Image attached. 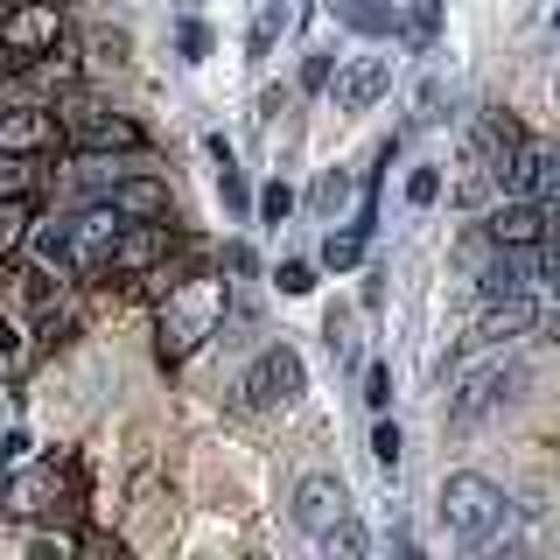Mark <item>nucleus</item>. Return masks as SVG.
Returning <instances> with one entry per match:
<instances>
[{
    "label": "nucleus",
    "mask_w": 560,
    "mask_h": 560,
    "mask_svg": "<svg viewBox=\"0 0 560 560\" xmlns=\"http://www.w3.org/2000/svg\"><path fill=\"white\" fill-rule=\"evenodd\" d=\"M434 512H442V525H448L455 547H498L504 525H512V504H504V490L490 483V477H469V469L442 477V498H434Z\"/></svg>",
    "instance_id": "nucleus-1"
},
{
    "label": "nucleus",
    "mask_w": 560,
    "mask_h": 560,
    "mask_svg": "<svg viewBox=\"0 0 560 560\" xmlns=\"http://www.w3.org/2000/svg\"><path fill=\"white\" fill-rule=\"evenodd\" d=\"M210 329H218V280H183L175 294H162V337H154V350L168 364H183L189 350H203Z\"/></svg>",
    "instance_id": "nucleus-2"
},
{
    "label": "nucleus",
    "mask_w": 560,
    "mask_h": 560,
    "mask_svg": "<svg viewBox=\"0 0 560 560\" xmlns=\"http://www.w3.org/2000/svg\"><path fill=\"white\" fill-rule=\"evenodd\" d=\"M0 483H8V512H14V518L78 512V463H35V469L14 463Z\"/></svg>",
    "instance_id": "nucleus-3"
},
{
    "label": "nucleus",
    "mask_w": 560,
    "mask_h": 560,
    "mask_svg": "<svg viewBox=\"0 0 560 560\" xmlns=\"http://www.w3.org/2000/svg\"><path fill=\"white\" fill-rule=\"evenodd\" d=\"M245 407L253 413H280V407H294V399L308 393V372H302V350L294 343H267L253 358V372H245Z\"/></svg>",
    "instance_id": "nucleus-4"
},
{
    "label": "nucleus",
    "mask_w": 560,
    "mask_h": 560,
    "mask_svg": "<svg viewBox=\"0 0 560 560\" xmlns=\"http://www.w3.org/2000/svg\"><path fill=\"white\" fill-rule=\"evenodd\" d=\"M518 385V364H504V358H483V364H469L463 378H455V393H448V407H442V420L455 434L463 428H477V420L490 413V407H504V393Z\"/></svg>",
    "instance_id": "nucleus-5"
},
{
    "label": "nucleus",
    "mask_w": 560,
    "mask_h": 560,
    "mask_svg": "<svg viewBox=\"0 0 560 560\" xmlns=\"http://www.w3.org/2000/svg\"><path fill=\"white\" fill-rule=\"evenodd\" d=\"M57 127L78 140V148L140 154V127H133L127 113H113V105H98V98H63V105H57Z\"/></svg>",
    "instance_id": "nucleus-6"
},
{
    "label": "nucleus",
    "mask_w": 560,
    "mask_h": 560,
    "mask_svg": "<svg viewBox=\"0 0 560 560\" xmlns=\"http://www.w3.org/2000/svg\"><path fill=\"white\" fill-rule=\"evenodd\" d=\"M119 232H127V218L113 210V197H105V203H84L78 218H70V238H78V280L113 273V245H119Z\"/></svg>",
    "instance_id": "nucleus-7"
},
{
    "label": "nucleus",
    "mask_w": 560,
    "mask_h": 560,
    "mask_svg": "<svg viewBox=\"0 0 560 560\" xmlns=\"http://www.w3.org/2000/svg\"><path fill=\"white\" fill-rule=\"evenodd\" d=\"M0 43L14 49V57H43V49H57L63 43V14H57V0H14L8 14H0Z\"/></svg>",
    "instance_id": "nucleus-8"
},
{
    "label": "nucleus",
    "mask_w": 560,
    "mask_h": 560,
    "mask_svg": "<svg viewBox=\"0 0 560 560\" xmlns=\"http://www.w3.org/2000/svg\"><path fill=\"white\" fill-rule=\"evenodd\" d=\"M337 518H350V490H343V477L315 469V477H302V483H294V525H302L308 539H323Z\"/></svg>",
    "instance_id": "nucleus-9"
},
{
    "label": "nucleus",
    "mask_w": 560,
    "mask_h": 560,
    "mask_svg": "<svg viewBox=\"0 0 560 560\" xmlns=\"http://www.w3.org/2000/svg\"><path fill=\"white\" fill-rule=\"evenodd\" d=\"M385 92H393V63H385V57H350L337 78H329V98H337V113H372Z\"/></svg>",
    "instance_id": "nucleus-10"
},
{
    "label": "nucleus",
    "mask_w": 560,
    "mask_h": 560,
    "mask_svg": "<svg viewBox=\"0 0 560 560\" xmlns=\"http://www.w3.org/2000/svg\"><path fill=\"white\" fill-rule=\"evenodd\" d=\"M127 168H133V162H119V154H105V148H78V154L63 162V197H70V203H105V197H113V183H119Z\"/></svg>",
    "instance_id": "nucleus-11"
},
{
    "label": "nucleus",
    "mask_w": 560,
    "mask_h": 560,
    "mask_svg": "<svg viewBox=\"0 0 560 560\" xmlns=\"http://www.w3.org/2000/svg\"><path fill=\"white\" fill-rule=\"evenodd\" d=\"M113 210H119V218H133V224H175L168 183H154V175H140V168H127L113 183Z\"/></svg>",
    "instance_id": "nucleus-12"
},
{
    "label": "nucleus",
    "mask_w": 560,
    "mask_h": 560,
    "mask_svg": "<svg viewBox=\"0 0 560 560\" xmlns=\"http://www.w3.org/2000/svg\"><path fill=\"white\" fill-rule=\"evenodd\" d=\"M483 238L490 245H539L547 238V210H539L533 197H504L483 210Z\"/></svg>",
    "instance_id": "nucleus-13"
},
{
    "label": "nucleus",
    "mask_w": 560,
    "mask_h": 560,
    "mask_svg": "<svg viewBox=\"0 0 560 560\" xmlns=\"http://www.w3.org/2000/svg\"><path fill=\"white\" fill-rule=\"evenodd\" d=\"M57 113L49 105H14V113H0V154H49L57 148Z\"/></svg>",
    "instance_id": "nucleus-14"
},
{
    "label": "nucleus",
    "mask_w": 560,
    "mask_h": 560,
    "mask_svg": "<svg viewBox=\"0 0 560 560\" xmlns=\"http://www.w3.org/2000/svg\"><path fill=\"white\" fill-rule=\"evenodd\" d=\"M518 148H525V127L512 113H483V127H477V168L490 175V183H504L518 162Z\"/></svg>",
    "instance_id": "nucleus-15"
},
{
    "label": "nucleus",
    "mask_w": 560,
    "mask_h": 560,
    "mask_svg": "<svg viewBox=\"0 0 560 560\" xmlns=\"http://www.w3.org/2000/svg\"><path fill=\"white\" fill-rule=\"evenodd\" d=\"M28 245H35V259H43L49 273L78 280V238H70V218H35L28 224Z\"/></svg>",
    "instance_id": "nucleus-16"
},
{
    "label": "nucleus",
    "mask_w": 560,
    "mask_h": 560,
    "mask_svg": "<svg viewBox=\"0 0 560 560\" xmlns=\"http://www.w3.org/2000/svg\"><path fill=\"white\" fill-rule=\"evenodd\" d=\"M525 329H539V302H533V294H504V302L483 308V329H477V337L483 343H504V337H525Z\"/></svg>",
    "instance_id": "nucleus-17"
},
{
    "label": "nucleus",
    "mask_w": 560,
    "mask_h": 560,
    "mask_svg": "<svg viewBox=\"0 0 560 560\" xmlns=\"http://www.w3.org/2000/svg\"><path fill=\"white\" fill-rule=\"evenodd\" d=\"M22 78L35 84V92H70V84H78V49H70V43L43 49V57H28V63H22Z\"/></svg>",
    "instance_id": "nucleus-18"
},
{
    "label": "nucleus",
    "mask_w": 560,
    "mask_h": 560,
    "mask_svg": "<svg viewBox=\"0 0 560 560\" xmlns=\"http://www.w3.org/2000/svg\"><path fill=\"white\" fill-rule=\"evenodd\" d=\"M329 14H337L343 28H358V35H393L399 28V14H393V0H329Z\"/></svg>",
    "instance_id": "nucleus-19"
},
{
    "label": "nucleus",
    "mask_w": 560,
    "mask_h": 560,
    "mask_svg": "<svg viewBox=\"0 0 560 560\" xmlns=\"http://www.w3.org/2000/svg\"><path fill=\"white\" fill-rule=\"evenodd\" d=\"M28 224H35V203L28 197H0V259H14L28 245Z\"/></svg>",
    "instance_id": "nucleus-20"
},
{
    "label": "nucleus",
    "mask_w": 560,
    "mask_h": 560,
    "mask_svg": "<svg viewBox=\"0 0 560 560\" xmlns=\"http://www.w3.org/2000/svg\"><path fill=\"white\" fill-rule=\"evenodd\" d=\"M43 183V154H0V197H28Z\"/></svg>",
    "instance_id": "nucleus-21"
},
{
    "label": "nucleus",
    "mask_w": 560,
    "mask_h": 560,
    "mask_svg": "<svg viewBox=\"0 0 560 560\" xmlns=\"http://www.w3.org/2000/svg\"><path fill=\"white\" fill-rule=\"evenodd\" d=\"M323 267H329V273L364 267V224H350V232H329V238H323Z\"/></svg>",
    "instance_id": "nucleus-22"
},
{
    "label": "nucleus",
    "mask_w": 560,
    "mask_h": 560,
    "mask_svg": "<svg viewBox=\"0 0 560 560\" xmlns=\"http://www.w3.org/2000/svg\"><path fill=\"white\" fill-rule=\"evenodd\" d=\"M308 203H315V218H337V210L350 203V175L343 168H323V175H315V189H308Z\"/></svg>",
    "instance_id": "nucleus-23"
},
{
    "label": "nucleus",
    "mask_w": 560,
    "mask_h": 560,
    "mask_svg": "<svg viewBox=\"0 0 560 560\" xmlns=\"http://www.w3.org/2000/svg\"><path fill=\"white\" fill-rule=\"evenodd\" d=\"M407 203H413V210H434V203H442V162H413V175H407Z\"/></svg>",
    "instance_id": "nucleus-24"
},
{
    "label": "nucleus",
    "mask_w": 560,
    "mask_h": 560,
    "mask_svg": "<svg viewBox=\"0 0 560 560\" xmlns=\"http://www.w3.org/2000/svg\"><path fill=\"white\" fill-rule=\"evenodd\" d=\"M280 28H288V8H280V0H267V8H259V22H253V35H245V49H253V57H267Z\"/></svg>",
    "instance_id": "nucleus-25"
},
{
    "label": "nucleus",
    "mask_w": 560,
    "mask_h": 560,
    "mask_svg": "<svg viewBox=\"0 0 560 560\" xmlns=\"http://www.w3.org/2000/svg\"><path fill=\"white\" fill-rule=\"evenodd\" d=\"M323 547H329V553H343V560H358L364 547H372V539H364V525H358V518H337V525L323 533Z\"/></svg>",
    "instance_id": "nucleus-26"
},
{
    "label": "nucleus",
    "mask_w": 560,
    "mask_h": 560,
    "mask_svg": "<svg viewBox=\"0 0 560 560\" xmlns=\"http://www.w3.org/2000/svg\"><path fill=\"white\" fill-rule=\"evenodd\" d=\"M399 448H407L399 420H378V428H372V463H378V469H399Z\"/></svg>",
    "instance_id": "nucleus-27"
},
{
    "label": "nucleus",
    "mask_w": 560,
    "mask_h": 560,
    "mask_svg": "<svg viewBox=\"0 0 560 560\" xmlns=\"http://www.w3.org/2000/svg\"><path fill=\"white\" fill-rule=\"evenodd\" d=\"M253 210H259V224H288V210H294V189L288 183H267L253 197Z\"/></svg>",
    "instance_id": "nucleus-28"
},
{
    "label": "nucleus",
    "mask_w": 560,
    "mask_h": 560,
    "mask_svg": "<svg viewBox=\"0 0 560 560\" xmlns=\"http://www.w3.org/2000/svg\"><path fill=\"white\" fill-rule=\"evenodd\" d=\"M218 197H224V210H253V189H245V175H238V162H218Z\"/></svg>",
    "instance_id": "nucleus-29"
},
{
    "label": "nucleus",
    "mask_w": 560,
    "mask_h": 560,
    "mask_svg": "<svg viewBox=\"0 0 560 560\" xmlns=\"http://www.w3.org/2000/svg\"><path fill=\"white\" fill-rule=\"evenodd\" d=\"M273 288L280 294H308L315 288V267H308V259H280V267H273Z\"/></svg>",
    "instance_id": "nucleus-30"
},
{
    "label": "nucleus",
    "mask_w": 560,
    "mask_h": 560,
    "mask_svg": "<svg viewBox=\"0 0 560 560\" xmlns=\"http://www.w3.org/2000/svg\"><path fill=\"white\" fill-rule=\"evenodd\" d=\"M364 407L372 413L393 407V372H385V364H364Z\"/></svg>",
    "instance_id": "nucleus-31"
},
{
    "label": "nucleus",
    "mask_w": 560,
    "mask_h": 560,
    "mask_svg": "<svg viewBox=\"0 0 560 560\" xmlns=\"http://www.w3.org/2000/svg\"><path fill=\"white\" fill-rule=\"evenodd\" d=\"M329 78H337V57H329V49H308V63H302V92H329Z\"/></svg>",
    "instance_id": "nucleus-32"
},
{
    "label": "nucleus",
    "mask_w": 560,
    "mask_h": 560,
    "mask_svg": "<svg viewBox=\"0 0 560 560\" xmlns=\"http://www.w3.org/2000/svg\"><path fill=\"white\" fill-rule=\"evenodd\" d=\"M175 49H183V63H203L210 57V28L203 22H183V28H175Z\"/></svg>",
    "instance_id": "nucleus-33"
},
{
    "label": "nucleus",
    "mask_w": 560,
    "mask_h": 560,
    "mask_svg": "<svg viewBox=\"0 0 560 560\" xmlns=\"http://www.w3.org/2000/svg\"><path fill=\"white\" fill-rule=\"evenodd\" d=\"M224 267H232V273H245V280H253V273H259V259H253V245H245V238H232V245H224Z\"/></svg>",
    "instance_id": "nucleus-34"
},
{
    "label": "nucleus",
    "mask_w": 560,
    "mask_h": 560,
    "mask_svg": "<svg viewBox=\"0 0 560 560\" xmlns=\"http://www.w3.org/2000/svg\"><path fill=\"white\" fill-rule=\"evenodd\" d=\"M28 547H35V553H70V547H78V539H70V533H35Z\"/></svg>",
    "instance_id": "nucleus-35"
},
{
    "label": "nucleus",
    "mask_w": 560,
    "mask_h": 560,
    "mask_svg": "<svg viewBox=\"0 0 560 560\" xmlns=\"http://www.w3.org/2000/svg\"><path fill=\"white\" fill-rule=\"evenodd\" d=\"M14 350H22V323H8V315H0V364H8Z\"/></svg>",
    "instance_id": "nucleus-36"
},
{
    "label": "nucleus",
    "mask_w": 560,
    "mask_h": 560,
    "mask_svg": "<svg viewBox=\"0 0 560 560\" xmlns=\"http://www.w3.org/2000/svg\"><path fill=\"white\" fill-rule=\"evenodd\" d=\"M413 35H420V43H434V0H420V8H413Z\"/></svg>",
    "instance_id": "nucleus-37"
},
{
    "label": "nucleus",
    "mask_w": 560,
    "mask_h": 560,
    "mask_svg": "<svg viewBox=\"0 0 560 560\" xmlns=\"http://www.w3.org/2000/svg\"><path fill=\"white\" fill-rule=\"evenodd\" d=\"M420 119H442V84H420Z\"/></svg>",
    "instance_id": "nucleus-38"
},
{
    "label": "nucleus",
    "mask_w": 560,
    "mask_h": 560,
    "mask_svg": "<svg viewBox=\"0 0 560 560\" xmlns=\"http://www.w3.org/2000/svg\"><path fill=\"white\" fill-rule=\"evenodd\" d=\"M14 70H22V57H14V49L0 43V78H14Z\"/></svg>",
    "instance_id": "nucleus-39"
},
{
    "label": "nucleus",
    "mask_w": 560,
    "mask_h": 560,
    "mask_svg": "<svg viewBox=\"0 0 560 560\" xmlns=\"http://www.w3.org/2000/svg\"><path fill=\"white\" fill-rule=\"evenodd\" d=\"M553 28H560V8H553Z\"/></svg>",
    "instance_id": "nucleus-40"
}]
</instances>
